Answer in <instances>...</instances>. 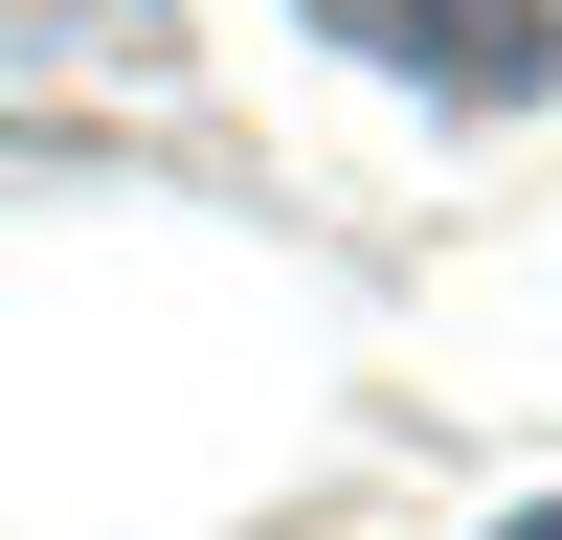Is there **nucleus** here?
<instances>
[{"label":"nucleus","instance_id":"f257e3e1","mask_svg":"<svg viewBox=\"0 0 562 540\" xmlns=\"http://www.w3.org/2000/svg\"><path fill=\"white\" fill-rule=\"evenodd\" d=\"M338 45H383V68H428L450 113H518V90H562V0H315Z\"/></svg>","mask_w":562,"mask_h":540},{"label":"nucleus","instance_id":"f03ea898","mask_svg":"<svg viewBox=\"0 0 562 540\" xmlns=\"http://www.w3.org/2000/svg\"><path fill=\"white\" fill-rule=\"evenodd\" d=\"M495 540H562V495H540V518H495Z\"/></svg>","mask_w":562,"mask_h":540}]
</instances>
